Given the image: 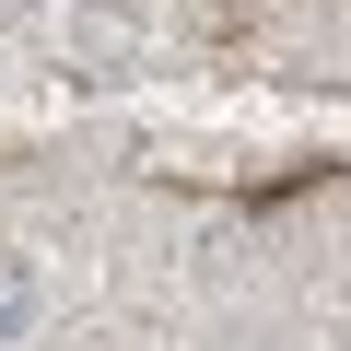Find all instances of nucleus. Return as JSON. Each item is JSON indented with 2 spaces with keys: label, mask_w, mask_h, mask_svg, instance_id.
Listing matches in <instances>:
<instances>
[{
  "label": "nucleus",
  "mask_w": 351,
  "mask_h": 351,
  "mask_svg": "<svg viewBox=\"0 0 351 351\" xmlns=\"http://www.w3.org/2000/svg\"><path fill=\"white\" fill-rule=\"evenodd\" d=\"M24 316H36V281H24V258H12V246H0V339H12Z\"/></svg>",
  "instance_id": "1"
}]
</instances>
